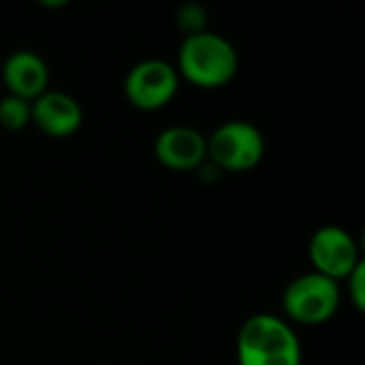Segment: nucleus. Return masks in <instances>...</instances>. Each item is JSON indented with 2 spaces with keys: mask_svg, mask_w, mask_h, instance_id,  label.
Masks as SVG:
<instances>
[{
  "mask_svg": "<svg viewBox=\"0 0 365 365\" xmlns=\"http://www.w3.org/2000/svg\"><path fill=\"white\" fill-rule=\"evenodd\" d=\"M154 156L169 171H199L207 163V137L186 124L167 126L154 139Z\"/></svg>",
  "mask_w": 365,
  "mask_h": 365,
  "instance_id": "obj_7",
  "label": "nucleus"
},
{
  "mask_svg": "<svg viewBox=\"0 0 365 365\" xmlns=\"http://www.w3.org/2000/svg\"><path fill=\"white\" fill-rule=\"evenodd\" d=\"M308 259L312 263V272L336 282H344L351 272L364 261L353 233L338 225L319 227L310 235Z\"/></svg>",
  "mask_w": 365,
  "mask_h": 365,
  "instance_id": "obj_6",
  "label": "nucleus"
},
{
  "mask_svg": "<svg viewBox=\"0 0 365 365\" xmlns=\"http://www.w3.org/2000/svg\"><path fill=\"white\" fill-rule=\"evenodd\" d=\"M180 90V75L175 66L160 58H148L130 66L124 77L126 101L145 113L165 109Z\"/></svg>",
  "mask_w": 365,
  "mask_h": 365,
  "instance_id": "obj_5",
  "label": "nucleus"
},
{
  "mask_svg": "<svg viewBox=\"0 0 365 365\" xmlns=\"http://www.w3.org/2000/svg\"><path fill=\"white\" fill-rule=\"evenodd\" d=\"M30 103L17 96L4 94L0 98V128L17 133L30 126Z\"/></svg>",
  "mask_w": 365,
  "mask_h": 365,
  "instance_id": "obj_10",
  "label": "nucleus"
},
{
  "mask_svg": "<svg viewBox=\"0 0 365 365\" xmlns=\"http://www.w3.org/2000/svg\"><path fill=\"white\" fill-rule=\"evenodd\" d=\"M30 124L51 139L73 137L83 124V109L75 96L62 90H47L30 103Z\"/></svg>",
  "mask_w": 365,
  "mask_h": 365,
  "instance_id": "obj_8",
  "label": "nucleus"
},
{
  "mask_svg": "<svg viewBox=\"0 0 365 365\" xmlns=\"http://www.w3.org/2000/svg\"><path fill=\"white\" fill-rule=\"evenodd\" d=\"M346 287H349V299H351V306L357 310V312H364L365 310V261H361L353 272L351 276L344 280Z\"/></svg>",
  "mask_w": 365,
  "mask_h": 365,
  "instance_id": "obj_12",
  "label": "nucleus"
},
{
  "mask_svg": "<svg viewBox=\"0 0 365 365\" xmlns=\"http://www.w3.org/2000/svg\"><path fill=\"white\" fill-rule=\"evenodd\" d=\"M38 4H41V6H49V9H60V6H66L68 0H58V2H56V0H41Z\"/></svg>",
  "mask_w": 365,
  "mask_h": 365,
  "instance_id": "obj_13",
  "label": "nucleus"
},
{
  "mask_svg": "<svg viewBox=\"0 0 365 365\" xmlns=\"http://www.w3.org/2000/svg\"><path fill=\"white\" fill-rule=\"evenodd\" d=\"M237 365H302L304 349L295 327L278 314L248 317L235 340Z\"/></svg>",
  "mask_w": 365,
  "mask_h": 365,
  "instance_id": "obj_1",
  "label": "nucleus"
},
{
  "mask_svg": "<svg viewBox=\"0 0 365 365\" xmlns=\"http://www.w3.org/2000/svg\"><path fill=\"white\" fill-rule=\"evenodd\" d=\"M342 306L340 282L317 272H306L293 278L282 293L284 321L291 325L319 327L329 323Z\"/></svg>",
  "mask_w": 365,
  "mask_h": 365,
  "instance_id": "obj_3",
  "label": "nucleus"
},
{
  "mask_svg": "<svg viewBox=\"0 0 365 365\" xmlns=\"http://www.w3.org/2000/svg\"><path fill=\"white\" fill-rule=\"evenodd\" d=\"M2 86L6 94L32 103L43 92L49 90V68L47 62L32 49L13 51L0 68Z\"/></svg>",
  "mask_w": 365,
  "mask_h": 365,
  "instance_id": "obj_9",
  "label": "nucleus"
},
{
  "mask_svg": "<svg viewBox=\"0 0 365 365\" xmlns=\"http://www.w3.org/2000/svg\"><path fill=\"white\" fill-rule=\"evenodd\" d=\"M175 26L184 34V38L192 36V34L207 32V13L201 4L186 2L175 13Z\"/></svg>",
  "mask_w": 365,
  "mask_h": 365,
  "instance_id": "obj_11",
  "label": "nucleus"
},
{
  "mask_svg": "<svg viewBox=\"0 0 365 365\" xmlns=\"http://www.w3.org/2000/svg\"><path fill=\"white\" fill-rule=\"evenodd\" d=\"M180 81H188L199 90H218L233 81L240 68L237 49L218 32H201L182 38L178 64H173Z\"/></svg>",
  "mask_w": 365,
  "mask_h": 365,
  "instance_id": "obj_2",
  "label": "nucleus"
},
{
  "mask_svg": "<svg viewBox=\"0 0 365 365\" xmlns=\"http://www.w3.org/2000/svg\"><path fill=\"white\" fill-rule=\"evenodd\" d=\"M265 158V137L248 120H227L207 137V163L227 173H246Z\"/></svg>",
  "mask_w": 365,
  "mask_h": 365,
  "instance_id": "obj_4",
  "label": "nucleus"
}]
</instances>
